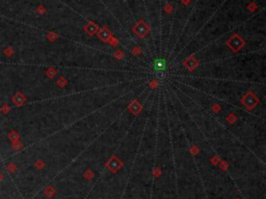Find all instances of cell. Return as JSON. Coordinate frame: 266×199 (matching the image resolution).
Listing matches in <instances>:
<instances>
[{"instance_id": "3957f363", "label": "cell", "mask_w": 266, "mask_h": 199, "mask_svg": "<svg viewBox=\"0 0 266 199\" xmlns=\"http://www.w3.org/2000/svg\"><path fill=\"white\" fill-rule=\"evenodd\" d=\"M3 53H4V55L5 56H7V58H10V56H13V54H14V49L12 48V47H6L3 50Z\"/></svg>"}, {"instance_id": "277c9868", "label": "cell", "mask_w": 266, "mask_h": 199, "mask_svg": "<svg viewBox=\"0 0 266 199\" xmlns=\"http://www.w3.org/2000/svg\"><path fill=\"white\" fill-rule=\"evenodd\" d=\"M164 67H165V63L163 61H157L155 65V69L156 70H163Z\"/></svg>"}, {"instance_id": "7a4b0ae2", "label": "cell", "mask_w": 266, "mask_h": 199, "mask_svg": "<svg viewBox=\"0 0 266 199\" xmlns=\"http://www.w3.org/2000/svg\"><path fill=\"white\" fill-rule=\"evenodd\" d=\"M20 136L19 133L16 132V130H10V132L7 133V139L10 141V142H15V141H18Z\"/></svg>"}, {"instance_id": "52a82bcc", "label": "cell", "mask_w": 266, "mask_h": 199, "mask_svg": "<svg viewBox=\"0 0 266 199\" xmlns=\"http://www.w3.org/2000/svg\"><path fill=\"white\" fill-rule=\"evenodd\" d=\"M6 168H7V170H9V171H10V172H12V171H14V170H15V169H16V165H14V164H10V165H9V166H7Z\"/></svg>"}, {"instance_id": "8992f818", "label": "cell", "mask_w": 266, "mask_h": 199, "mask_svg": "<svg viewBox=\"0 0 266 199\" xmlns=\"http://www.w3.org/2000/svg\"><path fill=\"white\" fill-rule=\"evenodd\" d=\"M12 146H13V148L15 149V150H19V149L22 148V144H21V142L19 140L15 141V142H12Z\"/></svg>"}, {"instance_id": "ba28073f", "label": "cell", "mask_w": 266, "mask_h": 199, "mask_svg": "<svg viewBox=\"0 0 266 199\" xmlns=\"http://www.w3.org/2000/svg\"><path fill=\"white\" fill-rule=\"evenodd\" d=\"M3 179H4V175L1 173V171H0V181H2Z\"/></svg>"}, {"instance_id": "5b68a950", "label": "cell", "mask_w": 266, "mask_h": 199, "mask_svg": "<svg viewBox=\"0 0 266 199\" xmlns=\"http://www.w3.org/2000/svg\"><path fill=\"white\" fill-rule=\"evenodd\" d=\"M10 111V106L9 103H4V104L1 106V113L4 114V115L9 114Z\"/></svg>"}, {"instance_id": "6da1fadb", "label": "cell", "mask_w": 266, "mask_h": 199, "mask_svg": "<svg viewBox=\"0 0 266 199\" xmlns=\"http://www.w3.org/2000/svg\"><path fill=\"white\" fill-rule=\"evenodd\" d=\"M12 101L14 102V104H15V105L21 106V105H23L24 103H25L26 98L22 93H17V94H15L12 97Z\"/></svg>"}]
</instances>
